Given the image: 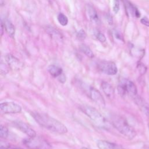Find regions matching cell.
I'll list each match as a JSON object with an SVG mask.
<instances>
[{
    "label": "cell",
    "instance_id": "obj_1",
    "mask_svg": "<svg viewBox=\"0 0 149 149\" xmlns=\"http://www.w3.org/2000/svg\"><path fill=\"white\" fill-rule=\"evenodd\" d=\"M32 115L41 126L53 132L65 134L68 132L67 128L62 123L47 114L33 113Z\"/></svg>",
    "mask_w": 149,
    "mask_h": 149
},
{
    "label": "cell",
    "instance_id": "obj_2",
    "mask_svg": "<svg viewBox=\"0 0 149 149\" xmlns=\"http://www.w3.org/2000/svg\"><path fill=\"white\" fill-rule=\"evenodd\" d=\"M111 121L114 128L128 139H132L136 136V132L135 129L121 117L113 116Z\"/></svg>",
    "mask_w": 149,
    "mask_h": 149
},
{
    "label": "cell",
    "instance_id": "obj_3",
    "mask_svg": "<svg viewBox=\"0 0 149 149\" xmlns=\"http://www.w3.org/2000/svg\"><path fill=\"white\" fill-rule=\"evenodd\" d=\"M80 108L81 110L98 126L105 128L108 126L105 118L95 108L89 106H82Z\"/></svg>",
    "mask_w": 149,
    "mask_h": 149
},
{
    "label": "cell",
    "instance_id": "obj_4",
    "mask_svg": "<svg viewBox=\"0 0 149 149\" xmlns=\"http://www.w3.org/2000/svg\"><path fill=\"white\" fill-rule=\"evenodd\" d=\"M23 144L29 149H51V145L43 137H30L23 141Z\"/></svg>",
    "mask_w": 149,
    "mask_h": 149
},
{
    "label": "cell",
    "instance_id": "obj_5",
    "mask_svg": "<svg viewBox=\"0 0 149 149\" xmlns=\"http://www.w3.org/2000/svg\"><path fill=\"white\" fill-rule=\"evenodd\" d=\"M118 90L121 95H125L126 94L136 95L137 93V87L134 83L126 79H123L121 80L118 86Z\"/></svg>",
    "mask_w": 149,
    "mask_h": 149
},
{
    "label": "cell",
    "instance_id": "obj_6",
    "mask_svg": "<svg viewBox=\"0 0 149 149\" xmlns=\"http://www.w3.org/2000/svg\"><path fill=\"white\" fill-rule=\"evenodd\" d=\"M1 111L4 114H17L22 111V107L14 102H4L0 105Z\"/></svg>",
    "mask_w": 149,
    "mask_h": 149
},
{
    "label": "cell",
    "instance_id": "obj_7",
    "mask_svg": "<svg viewBox=\"0 0 149 149\" xmlns=\"http://www.w3.org/2000/svg\"><path fill=\"white\" fill-rule=\"evenodd\" d=\"M99 69L104 73L108 75H114L117 73L118 68L113 62H102L98 65Z\"/></svg>",
    "mask_w": 149,
    "mask_h": 149
},
{
    "label": "cell",
    "instance_id": "obj_8",
    "mask_svg": "<svg viewBox=\"0 0 149 149\" xmlns=\"http://www.w3.org/2000/svg\"><path fill=\"white\" fill-rule=\"evenodd\" d=\"M90 96L91 100L98 105L102 107L105 106V101L102 94L94 88L91 87L90 90Z\"/></svg>",
    "mask_w": 149,
    "mask_h": 149
},
{
    "label": "cell",
    "instance_id": "obj_9",
    "mask_svg": "<svg viewBox=\"0 0 149 149\" xmlns=\"http://www.w3.org/2000/svg\"><path fill=\"white\" fill-rule=\"evenodd\" d=\"M14 125L16 128L29 137H34L36 136V132L26 124L21 121H16L14 122Z\"/></svg>",
    "mask_w": 149,
    "mask_h": 149
},
{
    "label": "cell",
    "instance_id": "obj_10",
    "mask_svg": "<svg viewBox=\"0 0 149 149\" xmlns=\"http://www.w3.org/2000/svg\"><path fill=\"white\" fill-rule=\"evenodd\" d=\"M97 146L100 149H124L117 144L106 140H98Z\"/></svg>",
    "mask_w": 149,
    "mask_h": 149
},
{
    "label": "cell",
    "instance_id": "obj_11",
    "mask_svg": "<svg viewBox=\"0 0 149 149\" xmlns=\"http://www.w3.org/2000/svg\"><path fill=\"white\" fill-rule=\"evenodd\" d=\"M5 60L8 63L9 67L12 69H19L22 66V64L21 63L19 60L12 55H7L5 56Z\"/></svg>",
    "mask_w": 149,
    "mask_h": 149
},
{
    "label": "cell",
    "instance_id": "obj_12",
    "mask_svg": "<svg viewBox=\"0 0 149 149\" xmlns=\"http://www.w3.org/2000/svg\"><path fill=\"white\" fill-rule=\"evenodd\" d=\"M86 12L87 15L90 19V21L95 24H98L99 23V17L95 10V9L90 5H87L86 7Z\"/></svg>",
    "mask_w": 149,
    "mask_h": 149
},
{
    "label": "cell",
    "instance_id": "obj_13",
    "mask_svg": "<svg viewBox=\"0 0 149 149\" xmlns=\"http://www.w3.org/2000/svg\"><path fill=\"white\" fill-rule=\"evenodd\" d=\"M102 86L105 94L110 98H113L114 96V89L112 86L106 82H103L102 83Z\"/></svg>",
    "mask_w": 149,
    "mask_h": 149
},
{
    "label": "cell",
    "instance_id": "obj_14",
    "mask_svg": "<svg viewBox=\"0 0 149 149\" xmlns=\"http://www.w3.org/2000/svg\"><path fill=\"white\" fill-rule=\"evenodd\" d=\"M48 71L49 74L54 78H58L63 73L62 68L54 65H49L48 68Z\"/></svg>",
    "mask_w": 149,
    "mask_h": 149
},
{
    "label": "cell",
    "instance_id": "obj_15",
    "mask_svg": "<svg viewBox=\"0 0 149 149\" xmlns=\"http://www.w3.org/2000/svg\"><path fill=\"white\" fill-rule=\"evenodd\" d=\"M136 101L137 102V104L139 106L140 108L141 109L143 112L145 113V114L147 116H149V106L148 104L146 103L144 100L140 97L136 99Z\"/></svg>",
    "mask_w": 149,
    "mask_h": 149
},
{
    "label": "cell",
    "instance_id": "obj_16",
    "mask_svg": "<svg viewBox=\"0 0 149 149\" xmlns=\"http://www.w3.org/2000/svg\"><path fill=\"white\" fill-rule=\"evenodd\" d=\"M4 29H5L7 33L11 37H14L15 32V29L11 22L7 19L4 22Z\"/></svg>",
    "mask_w": 149,
    "mask_h": 149
},
{
    "label": "cell",
    "instance_id": "obj_17",
    "mask_svg": "<svg viewBox=\"0 0 149 149\" xmlns=\"http://www.w3.org/2000/svg\"><path fill=\"white\" fill-rule=\"evenodd\" d=\"M80 49L82 53H83L86 56H87L89 58H93L94 57V54L91 49L86 45L85 44H82L80 46Z\"/></svg>",
    "mask_w": 149,
    "mask_h": 149
},
{
    "label": "cell",
    "instance_id": "obj_18",
    "mask_svg": "<svg viewBox=\"0 0 149 149\" xmlns=\"http://www.w3.org/2000/svg\"><path fill=\"white\" fill-rule=\"evenodd\" d=\"M57 19H58L59 23L62 26H65L67 25V24L68 23V19L67 16L66 15H65L64 14L60 13V14H58V15L57 16Z\"/></svg>",
    "mask_w": 149,
    "mask_h": 149
},
{
    "label": "cell",
    "instance_id": "obj_19",
    "mask_svg": "<svg viewBox=\"0 0 149 149\" xmlns=\"http://www.w3.org/2000/svg\"><path fill=\"white\" fill-rule=\"evenodd\" d=\"M8 136V128L3 125H1L0 126V136L3 139H6Z\"/></svg>",
    "mask_w": 149,
    "mask_h": 149
},
{
    "label": "cell",
    "instance_id": "obj_20",
    "mask_svg": "<svg viewBox=\"0 0 149 149\" xmlns=\"http://www.w3.org/2000/svg\"><path fill=\"white\" fill-rule=\"evenodd\" d=\"M137 68L139 69L140 73L141 75H144L147 71V67L143 64H141V63L137 65Z\"/></svg>",
    "mask_w": 149,
    "mask_h": 149
},
{
    "label": "cell",
    "instance_id": "obj_21",
    "mask_svg": "<svg viewBox=\"0 0 149 149\" xmlns=\"http://www.w3.org/2000/svg\"><path fill=\"white\" fill-rule=\"evenodd\" d=\"M77 37L79 40H84L86 37V32L83 29L80 30L77 33Z\"/></svg>",
    "mask_w": 149,
    "mask_h": 149
},
{
    "label": "cell",
    "instance_id": "obj_22",
    "mask_svg": "<svg viewBox=\"0 0 149 149\" xmlns=\"http://www.w3.org/2000/svg\"><path fill=\"white\" fill-rule=\"evenodd\" d=\"M119 10V0H114L113 11L115 14H117Z\"/></svg>",
    "mask_w": 149,
    "mask_h": 149
},
{
    "label": "cell",
    "instance_id": "obj_23",
    "mask_svg": "<svg viewBox=\"0 0 149 149\" xmlns=\"http://www.w3.org/2000/svg\"><path fill=\"white\" fill-rule=\"evenodd\" d=\"M97 37L98 40L100 41H101L102 43H104L106 41V37L105 35L102 33H98L97 35Z\"/></svg>",
    "mask_w": 149,
    "mask_h": 149
},
{
    "label": "cell",
    "instance_id": "obj_24",
    "mask_svg": "<svg viewBox=\"0 0 149 149\" xmlns=\"http://www.w3.org/2000/svg\"><path fill=\"white\" fill-rule=\"evenodd\" d=\"M140 22H141L143 25H144V26H147V27H149V20L148 19V18H146V17L143 18L142 19H141Z\"/></svg>",
    "mask_w": 149,
    "mask_h": 149
},
{
    "label": "cell",
    "instance_id": "obj_25",
    "mask_svg": "<svg viewBox=\"0 0 149 149\" xmlns=\"http://www.w3.org/2000/svg\"><path fill=\"white\" fill-rule=\"evenodd\" d=\"M10 148V144L6 143H1V147H0V149H9Z\"/></svg>",
    "mask_w": 149,
    "mask_h": 149
},
{
    "label": "cell",
    "instance_id": "obj_26",
    "mask_svg": "<svg viewBox=\"0 0 149 149\" xmlns=\"http://www.w3.org/2000/svg\"><path fill=\"white\" fill-rule=\"evenodd\" d=\"M58 79L60 81V82L64 83L66 81V78H65V75H64V73H62L60 76L58 77Z\"/></svg>",
    "mask_w": 149,
    "mask_h": 149
},
{
    "label": "cell",
    "instance_id": "obj_27",
    "mask_svg": "<svg viewBox=\"0 0 149 149\" xmlns=\"http://www.w3.org/2000/svg\"><path fill=\"white\" fill-rule=\"evenodd\" d=\"M4 26H3V23H2V24H1V36H3V29H4Z\"/></svg>",
    "mask_w": 149,
    "mask_h": 149
},
{
    "label": "cell",
    "instance_id": "obj_28",
    "mask_svg": "<svg viewBox=\"0 0 149 149\" xmlns=\"http://www.w3.org/2000/svg\"><path fill=\"white\" fill-rule=\"evenodd\" d=\"M81 149H90V148H87V147H83V148H82Z\"/></svg>",
    "mask_w": 149,
    "mask_h": 149
},
{
    "label": "cell",
    "instance_id": "obj_29",
    "mask_svg": "<svg viewBox=\"0 0 149 149\" xmlns=\"http://www.w3.org/2000/svg\"><path fill=\"white\" fill-rule=\"evenodd\" d=\"M48 1H53L54 0H48Z\"/></svg>",
    "mask_w": 149,
    "mask_h": 149
},
{
    "label": "cell",
    "instance_id": "obj_30",
    "mask_svg": "<svg viewBox=\"0 0 149 149\" xmlns=\"http://www.w3.org/2000/svg\"><path fill=\"white\" fill-rule=\"evenodd\" d=\"M148 128H149V124H148Z\"/></svg>",
    "mask_w": 149,
    "mask_h": 149
}]
</instances>
